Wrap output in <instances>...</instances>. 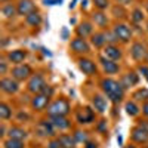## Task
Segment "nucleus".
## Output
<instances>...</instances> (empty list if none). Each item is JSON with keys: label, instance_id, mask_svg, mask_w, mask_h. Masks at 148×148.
<instances>
[{"label": "nucleus", "instance_id": "nucleus-1", "mask_svg": "<svg viewBox=\"0 0 148 148\" xmlns=\"http://www.w3.org/2000/svg\"><path fill=\"white\" fill-rule=\"evenodd\" d=\"M101 88L105 93V96L113 102V104H119L123 101V96H125V88L123 84L117 80L113 79H104L101 82Z\"/></svg>", "mask_w": 148, "mask_h": 148}, {"label": "nucleus", "instance_id": "nucleus-2", "mask_svg": "<svg viewBox=\"0 0 148 148\" xmlns=\"http://www.w3.org/2000/svg\"><path fill=\"white\" fill-rule=\"evenodd\" d=\"M71 111V107H70V102L64 98H59V99H55L51 105L47 107V114L49 117L52 116H67Z\"/></svg>", "mask_w": 148, "mask_h": 148}, {"label": "nucleus", "instance_id": "nucleus-3", "mask_svg": "<svg viewBox=\"0 0 148 148\" xmlns=\"http://www.w3.org/2000/svg\"><path fill=\"white\" fill-rule=\"evenodd\" d=\"M46 86H47V84H46V82H45V77L42 76L40 73H36V74H33V76L28 79L27 89H28V92L37 95V93H42Z\"/></svg>", "mask_w": 148, "mask_h": 148}, {"label": "nucleus", "instance_id": "nucleus-4", "mask_svg": "<svg viewBox=\"0 0 148 148\" xmlns=\"http://www.w3.org/2000/svg\"><path fill=\"white\" fill-rule=\"evenodd\" d=\"M10 74L15 80L24 82V80H27L33 76V70H31V67L28 64H18V65H15L14 68H12Z\"/></svg>", "mask_w": 148, "mask_h": 148}, {"label": "nucleus", "instance_id": "nucleus-5", "mask_svg": "<svg viewBox=\"0 0 148 148\" xmlns=\"http://www.w3.org/2000/svg\"><path fill=\"white\" fill-rule=\"evenodd\" d=\"M113 33L116 34L119 42H121V43H127L132 37V30L126 24H116L113 28Z\"/></svg>", "mask_w": 148, "mask_h": 148}, {"label": "nucleus", "instance_id": "nucleus-6", "mask_svg": "<svg viewBox=\"0 0 148 148\" xmlns=\"http://www.w3.org/2000/svg\"><path fill=\"white\" fill-rule=\"evenodd\" d=\"M36 133L42 138H47V136H53L55 135V126L52 125V121L47 120H40L36 126Z\"/></svg>", "mask_w": 148, "mask_h": 148}, {"label": "nucleus", "instance_id": "nucleus-7", "mask_svg": "<svg viewBox=\"0 0 148 148\" xmlns=\"http://www.w3.org/2000/svg\"><path fill=\"white\" fill-rule=\"evenodd\" d=\"M49 101H51V96H47L45 93H37V95H34V98L31 99L30 105H31V108L34 111H43L45 108H47L49 105H51Z\"/></svg>", "mask_w": 148, "mask_h": 148}, {"label": "nucleus", "instance_id": "nucleus-8", "mask_svg": "<svg viewBox=\"0 0 148 148\" xmlns=\"http://www.w3.org/2000/svg\"><path fill=\"white\" fill-rule=\"evenodd\" d=\"M0 89H2L5 93H8V95L16 93L18 89H19L18 80H15L14 77H3L2 80H0Z\"/></svg>", "mask_w": 148, "mask_h": 148}, {"label": "nucleus", "instance_id": "nucleus-9", "mask_svg": "<svg viewBox=\"0 0 148 148\" xmlns=\"http://www.w3.org/2000/svg\"><path fill=\"white\" fill-rule=\"evenodd\" d=\"M147 53H148V49L144 43L141 42H135L130 47V56L135 59V61H145L147 58Z\"/></svg>", "mask_w": 148, "mask_h": 148}, {"label": "nucleus", "instance_id": "nucleus-10", "mask_svg": "<svg viewBox=\"0 0 148 148\" xmlns=\"http://www.w3.org/2000/svg\"><path fill=\"white\" fill-rule=\"evenodd\" d=\"M70 47L74 53H89V51H90L89 43L86 42V39H83V37H76L74 40H71Z\"/></svg>", "mask_w": 148, "mask_h": 148}, {"label": "nucleus", "instance_id": "nucleus-11", "mask_svg": "<svg viewBox=\"0 0 148 148\" xmlns=\"http://www.w3.org/2000/svg\"><path fill=\"white\" fill-rule=\"evenodd\" d=\"M130 138L133 142L136 144H148V132L142 127V126H135L132 130H130Z\"/></svg>", "mask_w": 148, "mask_h": 148}, {"label": "nucleus", "instance_id": "nucleus-12", "mask_svg": "<svg viewBox=\"0 0 148 148\" xmlns=\"http://www.w3.org/2000/svg\"><path fill=\"white\" fill-rule=\"evenodd\" d=\"M79 68L84 76H95L96 74V65L93 61H90L89 58H80L79 59Z\"/></svg>", "mask_w": 148, "mask_h": 148}, {"label": "nucleus", "instance_id": "nucleus-13", "mask_svg": "<svg viewBox=\"0 0 148 148\" xmlns=\"http://www.w3.org/2000/svg\"><path fill=\"white\" fill-rule=\"evenodd\" d=\"M16 9H18V15H21V16H27L37 10L33 0H19L16 5Z\"/></svg>", "mask_w": 148, "mask_h": 148}, {"label": "nucleus", "instance_id": "nucleus-14", "mask_svg": "<svg viewBox=\"0 0 148 148\" xmlns=\"http://www.w3.org/2000/svg\"><path fill=\"white\" fill-rule=\"evenodd\" d=\"M104 56L107 59H111V61H119L121 59L123 53H121V49L116 45H107L104 47Z\"/></svg>", "mask_w": 148, "mask_h": 148}, {"label": "nucleus", "instance_id": "nucleus-15", "mask_svg": "<svg viewBox=\"0 0 148 148\" xmlns=\"http://www.w3.org/2000/svg\"><path fill=\"white\" fill-rule=\"evenodd\" d=\"M27 51H22V49H15V51H10V52H8V55H6V58H8V61L9 62H12V64H15V65H18V64H21L24 59L27 58Z\"/></svg>", "mask_w": 148, "mask_h": 148}, {"label": "nucleus", "instance_id": "nucleus-16", "mask_svg": "<svg viewBox=\"0 0 148 148\" xmlns=\"http://www.w3.org/2000/svg\"><path fill=\"white\" fill-rule=\"evenodd\" d=\"M99 62H101V65H102L104 73H107V74H116V73H119V70H120V65L116 62V61L107 59L105 56H101V58H99Z\"/></svg>", "mask_w": 148, "mask_h": 148}, {"label": "nucleus", "instance_id": "nucleus-17", "mask_svg": "<svg viewBox=\"0 0 148 148\" xmlns=\"http://www.w3.org/2000/svg\"><path fill=\"white\" fill-rule=\"evenodd\" d=\"M93 119H95V110H92L90 107H84L77 113V121L82 123V125L93 121Z\"/></svg>", "mask_w": 148, "mask_h": 148}, {"label": "nucleus", "instance_id": "nucleus-18", "mask_svg": "<svg viewBox=\"0 0 148 148\" xmlns=\"http://www.w3.org/2000/svg\"><path fill=\"white\" fill-rule=\"evenodd\" d=\"M51 121L55 126V129H59V130H67L71 126V121L67 119V116H52Z\"/></svg>", "mask_w": 148, "mask_h": 148}, {"label": "nucleus", "instance_id": "nucleus-19", "mask_svg": "<svg viewBox=\"0 0 148 148\" xmlns=\"http://www.w3.org/2000/svg\"><path fill=\"white\" fill-rule=\"evenodd\" d=\"M2 15H3V18L5 19H12V18H15L16 15H18V9H16V6L14 5V3H3V6H2Z\"/></svg>", "mask_w": 148, "mask_h": 148}, {"label": "nucleus", "instance_id": "nucleus-20", "mask_svg": "<svg viewBox=\"0 0 148 148\" xmlns=\"http://www.w3.org/2000/svg\"><path fill=\"white\" fill-rule=\"evenodd\" d=\"M138 80H139V77H138V74L136 73H133V71H129L127 74H125V76L121 77V84H123V88H130V86H135V84H138Z\"/></svg>", "mask_w": 148, "mask_h": 148}, {"label": "nucleus", "instance_id": "nucleus-21", "mask_svg": "<svg viewBox=\"0 0 148 148\" xmlns=\"http://www.w3.org/2000/svg\"><path fill=\"white\" fill-rule=\"evenodd\" d=\"M92 104H93V108L98 111V113H105L107 110V99L101 95H95L92 98Z\"/></svg>", "mask_w": 148, "mask_h": 148}, {"label": "nucleus", "instance_id": "nucleus-22", "mask_svg": "<svg viewBox=\"0 0 148 148\" xmlns=\"http://www.w3.org/2000/svg\"><path fill=\"white\" fill-rule=\"evenodd\" d=\"M92 21L95 22V25L101 27V28L107 27V24H108V18H107V15L104 14L102 10L93 12V15H92Z\"/></svg>", "mask_w": 148, "mask_h": 148}, {"label": "nucleus", "instance_id": "nucleus-23", "mask_svg": "<svg viewBox=\"0 0 148 148\" xmlns=\"http://www.w3.org/2000/svg\"><path fill=\"white\" fill-rule=\"evenodd\" d=\"M59 142H61V147L62 148H76V139H74V136H71V135H67V133H62L58 136Z\"/></svg>", "mask_w": 148, "mask_h": 148}, {"label": "nucleus", "instance_id": "nucleus-24", "mask_svg": "<svg viewBox=\"0 0 148 148\" xmlns=\"http://www.w3.org/2000/svg\"><path fill=\"white\" fill-rule=\"evenodd\" d=\"M8 135H9V138H12V139H21V141H24V139L27 138V135H28V133L24 130L22 127L14 126V127H10V129H9Z\"/></svg>", "mask_w": 148, "mask_h": 148}, {"label": "nucleus", "instance_id": "nucleus-25", "mask_svg": "<svg viewBox=\"0 0 148 148\" xmlns=\"http://www.w3.org/2000/svg\"><path fill=\"white\" fill-rule=\"evenodd\" d=\"M77 36L79 37H83V39H86L88 36H92L93 33V27H92V24L90 22H83V24H80V25L77 27Z\"/></svg>", "mask_w": 148, "mask_h": 148}, {"label": "nucleus", "instance_id": "nucleus-26", "mask_svg": "<svg viewBox=\"0 0 148 148\" xmlns=\"http://www.w3.org/2000/svg\"><path fill=\"white\" fill-rule=\"evenodd\" d=\"M42 21H43V18H42V15H40L37 10L25 16V22L28 24L30 27H39L40 24H42Z\"/></svg>", "mask_w": 148, "mask_h": 148}, {"label": "nucleus", "instance_id": "nucleus-27", "mask_svg": "<svg viewBox=\"0 0 148 148\" xmlns=\"http://www.w3.org/2000/svg\"><path fill=\"white\" fill-rule=\"evenodd\" d=\"M107 43V36L102 31H98L95 34H92V45L95 47H102Z\"/></svg>", "mask_w": 148, "mask_h": 148}, {"label": "nucleus", "instance_id": "nucleus-28", "mask_svg": "<svg viewBox=\"0 0 148 148\" xmlns=\"http://www.w3.org/2000/svg\"><path fill=\"white\" fill-rule=\"evenodd\" d=\"M133 101H141V102H148V89L147 88H141L138 90H135L133 95Z\"/></svg>", "mask_w": 148, "mask_h": 148}, {"label": "nucleus", "instance_id": "nucleus-29", "mask_svg": "<svg viewBox=\"0 0 148 148\" xmlns=\"http://www.w3.org/2000/svg\"><path fill=\"white\" fill-rule=\"evenodd\" d=\"M125 108H126V113H127L130 117H136V116L141 113V108H139L136 104H135V101H129V102H126Z\"/></svg>", "mask_w": 148, "mask_h": 148}, {"label": "nucleus", "instance_id": "nucleus-30", "mask_svg": "<svg viewBox=\"0 0 148 148\" xmlns=\"http://www.w3.org/2000/svg\"><path fill=\"white\" fill-rule=\"evenodd\" d=\"M10 117H12V108L6 102H2L0 104V119L2 120H9Z\"/></svg>", "mask_w": 148, "mask_h": 148}, {"label": "nucleus", "instance_id": "nucleus-31", "mask_svg": "<svg viewBox=\"0 0 148 148\" xmlns=\"http://www.w3.org/2000/svg\"><path fill=\"white\" fill-rule=\"evenodd\" d=\"M3 147L5 148H24L25 144H24V141H21V139H12V138H9V139L3 141Z\"/></svg>", "mask_w": 148, "mask_h": 148}, {"label": "nucleus", "instance_id": "nucleus-32", "mask_svg": "<svg viewBox=\"0 0 148 148\" xmlns=\"http://www.w3.org/2000/svg\"><path fill=\"white\" fill-rule=\"evenodd\" d=\"M73 136L76 139V142H88L89 141V135L84 130H76L73 133Z\"/></svg>", "mask_w": 148, "mask_h": 148}, {"label": "nucleus", "instance_id": "nucleus-33", "mask_svg": "<svg viewBox=\"0 0 148 148\" xmlns=\"http://www.w3.org/2000/svg\"><path fill=\"white\" fill-rule=\"evenodd\" d=\"M130 19L135 22V24H138L141 21H144V15H142V10L141 9H135L132 12V15H130Z\"/></svg>", "mask_w": 148, "mask_h": 148}, {"label": "nucleus", "instance_id": "nucleus-34", "mask_svg": "<svg viewBox=\"0 0 148 148\" xmlns=\"http://www.w3.org/2000/svg\"><path fill=\"white\" fill-rule=\"evenodd\" d=\"M98 10H105L110 6V0H92Z\"/></svg>", "mask_w": 148, "mask_h": 148}, {"label": "nucleus", "instance_id": "nucleus-35", "mask_svg": "<svg viewBox=\"0 0 148 148\" xmlns=\"http://www.w3.org/2000/svg\"><path fill=\"white\" fill-rule=\"evenodd\" d=\"M105 36H107V42H108L110 45H116V43L119 42V39H117V37H116V34H114L113 31H110V33H107Z\"/></svg>", "mask_w": 148, "mask_h": 148}, {"label": "nucleus", "instance_id": "nucleus-36", "mask_svg": "<svg viewBox=\"0 0 148 148\" xmlns=\"http://www.w3.org/2000/svg\"><path fill=\"white\" fill-rule=\"evenodd\" d=\"M47 148H62V147H61V142H59V139L56 138V139L49 141V144H47Z\"/></svg>", "mask_w": 148, "mask_h": 148}, {"label": "nucleus", "instance_id": "nucleus-37", "mask_svg": "<svg viewBox=\"0 0 148 148\" xmlns=\"http://www.w3.org/2000/svg\"><path fill=\"white\" fill-rule=\"evenodd\" d=\"M138 70H139V73L142 74V76L145 77V80L148 82V65H139Z\"/></svg>", "mask_w": 148, "mask_h": 148}, {"label": "nucleus", "instance_id": "nucleus-38", "mask_svg": "<svg viewBox=\"0 0 148 148\" xmlns=\"http://www.w3.org/2000/svg\"><path fill=\"white\" fill-rule=\"evenodd\" d=\"M6 71H8V62L6 61H2L0 62V74H6Z\"/></svg>", "mask_w": 148, "mask_h": 148}, {"label": "nucleus", "instance_id": "nucleus-39", "mask_svg": "<svg viewBox=\"0 0 148 148\" xmlns=\"http://www.w3.org/2000/svg\"><path fill=\"white\" fill-rule=\"evenodd\" d=\"M98 130H99V132H104L105 129H107V121L105 120H101L99 121V125H98V127H96Z\"/></svg>", "mask_w": 148, "mask_h": 148}, {"label": "nucleus", "instance_id": "nucleus-40", "mask_svg": "<svg viewBox=\"0 0 148 148\" xmlns=\"http://www.w3.org/2000/svg\"><path fill=\"white\" fill-rule=\"evenodd\" d=\"M84 148H98V144L92 142V141H88V142H84Z\"/></svg>", "mask_w": 148, "mask_h": 148}, {"label": "nucleus", "instance_id": "nucleus-41", "mask_svg": "<svg viewBox=\"0 0 148 148\" xmlns=\"http://www.w3.org/2000/svg\"><path fill=\"white\" fill-rule=\"evenodd\" d=\"M61 2H62V0H43V3L45 5H61Z\"/></svg>", "mask_w": 148, "mask_h": 148}, {"label": "nucleus", "instance_id": "nucleus-42", "mask_svg": "<svg viewBox=\"0 0 148 148\" xmlns=\"http://www.w3.org/2000/svg\"><path fill=\"white\" fill-rule=\"evenodd\" d=\"M141 111H142V114H144L145 117H148V102H144V105H142Z\"/></svg>", "mask_w": 148, "mask_h": 148}, {"label": "nucleus", "instance_id": "nucleus-43", "mask_svg": "<svg viewBox=\"0 0 148 148\" xmlns=\"http://www.w3.org/2000/svg\"><path fill=\"white\" fill-rule=\"evenodd\" d=\"M139 126H142L147 132H148V120H141V123H139Z\"/></svg>", "mask_w": 148, "mask_h": 148}, {"label": "nucleus", "instance_id": "nucleus-44", "mask_svg": "<svg viewBox=\"0 0 148 148\" xmlns=\"http://www.w3.org/2000/svg\"><path fill=\"white\" fill-rule=\"evenodd\" d=\"M0 135H2V136H5V135H6V133H5V126H3V125H2V127H0Z\"/></svg>", "mask_w": 148, "mask_h": 148}, {"label": "nucleus", "instance_id": "nucleus-45", "mask_svg": "<svg viewBox=\"0 0 148 148\" xmlns=\"http://www.w3.org/2000/svg\"><path fill=\"white\" fill-rule=\"evenodd\" d=\"M126 148H135V145H129V147H126Z\"/></svg>", "mask_w": 148, "mask_h": 148}, {"label": "nucleus", "instance_id": "nucleus-46", "mask_svg": "<svg viewBox=\"0 0 148 148\" xmlns=\"http://www.w3.org/2000/svg\"><path fill=\"white\" fill-rule=\"evenodd\" d=\"M145 62H148V53H147V58H145Z\"/></svg>", "mask_w": 148, "mask_h": 148}, {"label": "nucleus", "instance_id": "nucleus-47", "mask_svg": "<svg viewBox=\"0 0 148 148\" xmlns=\"http://www.w3.org/2000/svg\"><path fill=\"white\" fill-rule=\"evenodd\" d=\"M147 12H148V2H147Z\"/></svg>", "mask_w": 148, "mask_h": 148}, {"label": "nucleus", "instance_id": "nucleus-48", "mask_svg": "<svg viewBox=\"0 0 148 148\" xmlns=\"http://www.w3.org/2000/svg\"><path fill=\"white\" fill-rule=\"evenodd\" d=\"M144 148H148V147H144Z\"/></svg>", "mask_w": 148, "mask_h": 148}]
</instances>
